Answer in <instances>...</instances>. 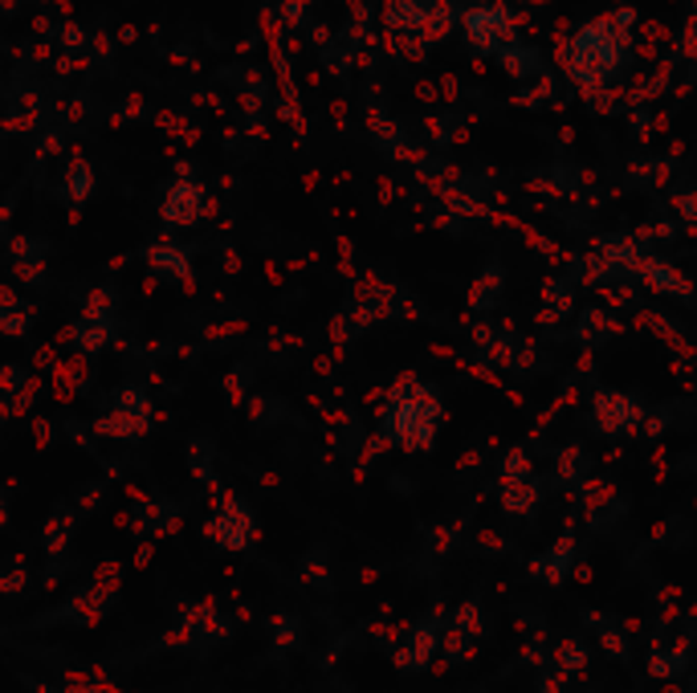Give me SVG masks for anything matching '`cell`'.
<instances>
[{
    "label": "cell",
    "mask_w": 697,
    "mask_h": 693,
    "mask_svg": "<svg viewBox=\"0 0 697 693\" xmlns=\"http://www.w3.org/2000/svg\"><path fill=\"white\" fill-rule=\"evenodd\" d=\"M534 502H539V485H534V477H530V482L502 485V510L527 514V510H534Z\"/></svg>",
    "instance_id": "cell-7"
},
{
    "label": "cell",
    "mask_w": 697,
    "mask_h": 693,
    "mask_svg": "<svg viewBox=\"0 0 697 693\" xmlns=\"http://www.w3.org/2000/svg\"><path fill=\"white\" fill-rule=\"evenodd\" d=\"M453 628H461L465 637H477L482 632V608L477 604H461L457 616H453Z\"/></svg>",
    "instance_id": "cell-15"
},
{
    "label": "cell",
    "mask_w": 697,
    "mask_h": 693,
    "mask_svg": "<svg viewBox=\"0 0 697 693\" xmlns=\"http://www.w3.org/2000/svg\"><path fill=\"white\" fill-rule=\"evenodd\" d=\"M637 274L644 277V286L656 294H665V298H694V286H689V277H682L673 265L656 262V257H644L641 270Z\"/></svg>",
    "instance_id": "cell-5"
},
{
    "label": "cell",
    "mask_w": 697,
    "mask_h": 693,
    "mask_svg": "<svg viewBox=\"0 0 697 693\" xmlns=\"http://www.w3.org/2000/svg\"><path fill=\"white\" fill-rule=\"evenodd\" d=\"M498 290H502V274H498V270H486V274L477 277L474 290H469V306H474V310H486Z\"/></svg>",
    "instance_id": "cell-10"
},
{
    "label": "cell",
    "mask_w": 697,
    "mask_h": 693,
    "mask_svg": "<svg viewBox=\"0 0 697 693\" xmlns=\"http://www.w3.org/2000/svg\"><path fill=\"white\" fill-rule=\"evenodd\" d=\"M600 645L612 652V657H624V652H628L624 637H620V632H612V628H604V632H600Z\"/></svg>",
    "instance_id": "cell-18"
},
{
    "label": "cell",
    "mask_w": 697,
    "mask_h": 693,
    "mask_svg": "<svg viewBox=\"0 0 697 693\" xmlns=\"http://www.w3.org/2000/svg\"><path fill=\"white\" fill-rule=\"evenodd\" d=\"M555 661H558V669H563V673H579V669H584V645H579V640H563V645H558L555 649Z\"/></svg>",
    "instance_id": "cell-12"
},
{
    "label": "cell",
    "mask_w": 697,
    "mask_h": 693,
    "mask_svg": "<svg viewBox=\"0 0 697 693\" xmlns=\"http://www.w3.org/2000/svg\"><path fill=\"white\" fill-rule=\"evenodd\" d=\"M436 425H441V400L433 388H424L417 375H400L384 408V437L408 453H424L436 441Z\"/></svg>",
    "instance_id": "cell-1"
},
{
    "label": "cell",
    "mask_w": 697,
    "mask_h": 693,
    "mask_svg": "<svg viewBox=\"0 0 697 693\" xmlns=\"http://www.w3.org/2000/svg\"><path fill=\"white\" fill-rule=\"evenodd\" d=\"M90 188H95V172H90V164H86V160H74L70 176H66V193H70V200H86Z\"/></svg>",
    "instance_id": "cell-9"
},
{
    "label": "cell",
    "mask_w": 697,
    "mask_h": 693,
    "mask_svg": "<svg viewBox=\"0 0 697 693\" xmlns=\"http://www.w3.org/2000/svg\"><path fill=\"white\" fill-rule=\"evenodd\" d=\"M677 208H682L685 217H694V221H697V196H682V200H677Z\"/></svg>",
    "instance_id": "cell-19"
},
{
    "label": "cell",
    "mask_w": 697,
    "mask_h": 693,
    "mask_svg": "<svg viewBox=\"0 0 697 693\" xmlns=\"http://www.w3.org/2000/svg\"><path fill=\"white\" fill-rule=\"evenodd\" d=\"M200 208H204V193H200V184H172L168 196H164V221L172 224H192L200 217Z\"/></svg>",
    "instance_id": "cell-4"
},
{
    "label": "cell",
    "mask_w": 697,
    "mask_h": 693,
    "mask_svg": "<svg viewBox=\"0 0 697 693\" xmlns=\"http://www.w3.org/2000/svg\"><path fill=\"white\" fill-rule=\"evenodd\" d=\"M572 554H575V542L572 539H558L551 547V554H543L539 563H534V575H543L546 583H563L567 580V571H572Z\"/></svg>",
    "instance_id": "cell-6"
},
{
    "label": "cell",
    "mask_w": 697,
    "mask_h": 693,
    "mask_svg": "<svg viewBox=\"0 0 697 693\" xmlns=\"http://www.w3.org/2000/svg\"><path fill=\"white\" fill-rule=\"evenodd\" d=\"M584 470H587V461L579 449H563V453H558V477H563V482H579Z\"/></svg>",
    "instance_id": "cell-14"
},
{
    "label": "cell",
    "mask_w": 697,
    "mask_h": 693,
    "mask_svg": "<svg viewBox=\"0 0 697 693\" xmlns=\"http://www.w3.org/2000/svg\"><path fill=\"white\" fill-rule=\"evenodd\" d=\"M591 413H596V420H600L604 432H632L644 420V413L628 400L624 392H596Z\"/></svg>",
    "instance_id": "cell-2"
},
{
    "label": "cell",
    "mask_w": 697,
    "mask_h": 693,
    "mask_svg": "<svg viewBox=\"0 0 697 693\" xmlns=\"http://www.w3.org/2000/svg\"><path fill=\"white\" fill-rule=\"evenodd\" d=\"M546 302H551V310H555V315H563V310H567V306H572V290H567V286H563V282H546Z\"/></svg>",
    "instance_id": "cell-17"
},
{
    "label": "cell",
    "mask_w": 697,
    "mask_h": 693,
    "mask_svg": "<svg viewBox=\"0 0 697 693\" xmlns=\"http://www.w3.org/2000/svg\"><path fill=\"white\" fill-rule=\"evenodd\" d=\"M441 632H445V624H441V616H429L424 624H417L412 632L405 637V649H400V666L405 669H429L433 666V657H436V649H441Z\"/></svg>",
    "instance_id": "cell-3"
},
{
    "label": "cell",
    "mask_w": 697,
    "mask_h": 693,
    "mask_svg": "<svg viewBox=\"0 0 697 693\" xmlns=\"http://www.w3.org/2000/svg\"><path fill=\"white\" fill-rule=\"evenodd\" d=\"M486 360L494 363V367H510L515 363V339H498V343H489L486 346Z\"/></svg>",
    "instance_id": "cell-16"
},
{
    "label": "cell",
    "mask_w": 697,
    "mask_h": 693,
    "mask_svg": "<svg viewBox=\"0 0 697 693\" xmlns=\"http://www.w3.org/2000/svg\"><path fill=\"white\" fill-rule=\"evenodd\" d=\"M530 458L522 453V449H515L510 458H506V465H502V485H510V482H530Z\"/></svg>",
    "instance_id": "cell-13"
},
{
    "label": "cell",
    "mask_w": 697,
    "mask_h": 693,
    "mask_svg": "<svg viewBox=\"0 0 697 693\" xmlns=\"http://www.w3.org/2000/svg\"><path fill=\"white\" fill-rule=\"evenodd\" d=\"M441 652H445L449 661H465V657H474V637H465L461 628L449 624L445 632H441Z\"/></svg>",
    "instance_id": "cell-8"
},
{
    "label": "cell",
    "mask_w": 697,
    "mask_h": 693,
    "mask_svg": "<svg viewBox=\"0 0 697 693\" xmlns=\"http://www.w3.org/2000/svg\"><path fill=\"white\" fill-rule=\"evenodd\" d=\"M616 331H620V322L608 319V315H600V310H587L584 315V339L587 343H596V339H612Z\"/></svg>",
    "instance_id": "cell-11"
}]
</instances>
